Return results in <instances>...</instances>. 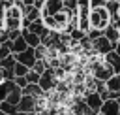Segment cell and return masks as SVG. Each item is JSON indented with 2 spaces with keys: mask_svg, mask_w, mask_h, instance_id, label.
Listing matches in <instances>:
<instances>
[{
  "mask_svg": "<svg viewBox=\"0 0 120 115\" xmlns=\"http://www.w3.org/2000/svg\"><path fill=\"white\" fill-rule=\"evenodd\" d=\"M103 34L112 41V43H116L118 40H120V30L116 28V26H112V25H109V26H105V30H103Z\"/></svg>",
  "mask_w": 120,
  "mask_h": 115,
  "instance_id": "e0dca14e",
  "label": "cell"
},
{
  "mask_svg": "<svg viewBox=\"0 0 120 115\" xmlns=\"http://www.w3.org/2000/svg\"><path fill=\"white\" fill-rule=\"evenodd\" d=\"M0 45H2V41H0Z\"/></svg>",
  "mask_w": 120,
  "mask_h": 115,
  "instance_id": "cb8c5ba5",
  "label": "cell"
},
{
  "mask_svg": "<svg viewBox=\"0 0 120 115\" xmlns=\"http://www.w3.org/2000/svg\"><path fill=\"white\" fill-rule=\"evenodd\" d=\"M82 100H84L86 106L90 107L92 115H98V113H99V107H101V104H103V98H101V94H99L98 90H86Z\"/></svg>",
  "mask_w": 120,
  "mask_h": 115,
  "instance_id": "52a82bcc",
  "label": "cell"
},
{
  "mask_svg": "<svg viewBox=\"0 0 120 115\" xmlns=\"http://www.w3.org/2000/svg\"><path fill=\"white\" fill-rule=\"evenodd\" d=\"M13 81H15V85H17V87H21V89L28 85V79H26V75H15V79H13Z\"/></svg>",
  "mask_w": 120,
  "mask_h": 115,
  "instance_id": "44dd1931",
  "label": "cell"
},
{
  "mask_svg": "<svg viewBox=\"0 0 120 115\" xmlns=\"http://www.w3.org/2000/svg\"><path fill=\"white\" fill-rule=\"evenodd\" d=\"M112 74H114V70L111 68L109 62H105V58H103V60H96V62L92 64V75H94L96 79L107 81Z\"/></svg>",
  "mask_w": 120,
  "mask_h": 115,
  "instance_id": "5b68a950",
  "label": "cell"
},
{
  "mask_svg": "<svg viewBox=\"0 0 120 115\" xmlns=\"http://www.w3.org/2000/svg\"><path fill=\"white\" fill-rule=\"evenodd\" d=\"M109 25H111V13H109L107 6L90 8V26L92 28L105 30V26H109Z\"/></svg>",
  "mask_w": 120,
  "mask_h": 115,
  "instance_id": "7a4b0ae2",
  "label": "cell"
},
{
  "mask_svg": "<svg viewBox=\"0 0 120 115\" xmlns=\"http://www.w3.org/2000/svg\"><path fill=\"white\" fill-rule=\"evenodd\" d=\"M15 60H19V62L26 64L28 68H32V66H34V62L38 60V57H36V49L28 45L26 49H22V51L15 53Z\"/></svg>",
  "mask_w": 120,
  "mask_h": 115,
  "instance_id": "ba28073f",
  "label": "cell"
},
{
  "mask_svg": "<svg viewBox=\"0 0 120 115\" xmlns=\"http://www.w3.org/2000/svg\"><path fill=\"white\" fill-rule=\"evenodd\" d=\"M4 26L8 30L22 28V0H15L13 4L8 6L6 17H4Z\"/></svg>",
  "mask_w": 120,
  "mask_h": 115,
  "instance_id": "6da1fadb",
  "label": "cell"
},
{
  "mask_svg": "<svg viewBox=\"0 0 120 115\" xmlns=\"http://www.w3.org/2000/svg\"><path fill=\"white\" fill-rule=\"evenodd\" d=\"M26 47H28V43H26V40L22 38V34L17 36L15 40H11V51H13V55L19 53V51H22V49H26Z\"/></svg>",
  "mask_w": 120,
  "mask_h": 115,
  "instance_id": "2e32d148",
  "label": "cell"
},
{
  "mask_svg": "<svg viewBox=\"0 0 120 115\" xmlns=\"http://www.w3.org/2000/svg\"><path fill=\"white\" fill-rule=\"evenodd\" d=\"M28 66L26 64H22V62H19V60H15V66H13V72H15V75H26L28 74Z\"/></svg>",
  "mask_w": 120,
  "mask_h": 115,
  "instance_id": "d6986e66",
  "label": "cell"
},
{
  "mask_svg": "<svg viewBox=\"0 0 120 115\" xmlns=\"http://www.w3.org/2000/svg\"><path fill=\"white\" fill-rule=\"evenodd\" d=\"M101 115H120V104L116 98H105L101 107H99Z\"/></svg>",
  "mask_w": 120,
  "mask_h": 115,
  "instance_id": "9c48e42d",
  "label": "cell"
},
{
  "mask_svg": "<svg viewBox=\"0 0 120 115\" xmlns=\"http://www.w3.org/2000/svg\"><path fill=\"white\" fill-rule=\"evenodd\" d=\"M39 87L43 89V92H49V90H52L56 87V72L51 66H47L45 72H41V75H39Z\"/></svg>",
  "mask_w": 120,
  "mask_h": 115,
  "instance_id": "8992f818",
  "label": "cell"
},
{
  "mask_svg": "<svg viewBox=\"0 0 120 115\" xmlns=\"http://www.w3.org/2000/svg\"><path fill=\"white\" fill-rule=\"evenodd\" d=\"M105 85H107V90H112V92H118V94H120V72L112 74V75L105 81Z\"/></svg>",
  "mask_w": 120,
  "mask_h": 115,
  "instance_id": "4fadbf2b",
  "label": "cell"
},
{
  "mask_svg": "<svg viewBox=\"0 0 120 115\" xmlns=\"http://www.w3.org/2000/svg\"><path fill=\"white\" fill-rule=\"evenodd\" d=\"M107 0H90V8H96V6H105Z\"/></svg>",
  "mask_w": 120,
  "mask_h": 115,
  "instance_id": "7402d4cb",
  "label": "cell"
},
{
  "mask_svg": "<svg viewBox=\"0 0 120 115\" xmlns=\"http://www.w3.org/2000/svg\"><path fill=\"white\" fill-rule=\"evenodd\" d=\"M15 87H17V85H15L13 79H2V81H0V102L6 100V98H8V92H9L11 89H15Z\"/></svg>",
  "mask_w": 120,
  "mask_h": 115,
  "instance_id": "5bb4252c",
  "label": "cell"
},
{
  "mask_svg": "<svg viewBox=\"0 0 120 115\" xmlns=\"http://www.w3.org/2000/svg\"><path fill=\"white\" fill-rule=\"evenodd\" d=\"M112 49H114V43H112L105 34H101V36H98L96 40H92V53H96V55H99V57L107 55V53L112 51Z\"/></svg>",
  "mask_w": 120,
  "mask_h": 115,
  "instance_id": "277c9868",
  "label": "cell"
},
{
  "mask_svg": "<svg viewBox=\"0 0 120 115\" xmlns=\"http://www.w3.org/2000/svg\"><path fill=\"white\" fill-rule=\"evenodd\" d=\"M21 34H22V38L26 40V43H28L30 47H36V45H39V43H41V36H38L36 32L28 30L26 26H22V28H21Z\"/></svg>",
  "mask_w": 120,
  "mask_h": 115,
  "instance_id": "8fae6325",
  "label": "cell"
},
{
  "mask_svg": "<svg viewBox=\"0 0 120 115\" xmlns=\"http://www.w3.org/2000/svg\"><path fill=\"white\" fill-rule=\"evenodd\" d=\"M103 58H105V62H109L111 64V68L114 70V74L116 72H120V55L112 49V51H109L107 55H103Z\"/></svg>",
  "mask_w": 120,
  "mask_h": 115,
  "instance_id": "7c38bea8",
  "label": "cell"
},
{
  "mask_svg": "<svg viewBox=\"0 0 120 115\" xmlns=\"http://www.w3.org/2000/svg\"><path fill=\"white\" fill-rule=\"evenodd\" d=\"M15 113H19V109H17L15 104H11L8 100L0 102V115H15Z\"/></svg>",
  "mask_w": 120,
  "mask_h": 115,
  "instance_id": "9a60e30c",
  "label": "cell"
},
{
  "mask_svg": "<svg viewBox=\"0 0 120 115\" xmlns=\"http://www.w3.org/2000/svg\"><path fill=\"white\" fill-rule=\"evenodd\" d=\"M64 8V0H43L41 15H52Z\"/></svg>",
  "mask_w": 120,
  "mask_h": 115,
  "instance_id": "30bf717a",
  "label": "cell"
},
{
  "mask_svg": "<svg viewBox=\"0 0 120 115\" xmlns=\"http://www.w3.org/2000/svg\"><path fill=\"white\" fill-rule=\"evenodd\" d=\"M6 2H9V4H13V2H15V0H6Z\"/></svg>",
  "mask_w": 120,
  "mask_h": 115,
  "instance_id": "603a6c76",
  "label": "cell"
},
{
  "mask_svg": "<svg viewBox=\"0 0 120 115\" xmlns=\"http://www.w3.org/2000/svg\"><path fill=\"white\" fill-rule=\"evenodd\" d=\"M39 75L41 74H38L36 70H28V74H26V79H28V83H39Z\"/></svg>",
  "mask_w": 120,
  "mask_h": 115,
  "instance_id": "ffe728a7",
  "label": "cell"
},
{
  "mask_svg": "<svg viewBox=\"0 0 120 115\" xmlns=\"http://www.w3.org/2000/svg\"><path fill=\"white\" fill-rule=\"evenodd\" d=\"M17 109H19V113H36L39 109V98L22 92V96L17 104Z\"/></svg>",
  "mask_w": 120,
  "mask_h": 115,
  "instance_id": "3957f363",
  "label": "cell"
},
{
  "mask_svg": "<svg viewBox=\"0 0 120 115\" xmlns=\"http://www.w3.org/2000/svg\"><path fill=\"white\" fill-rule=\"evenodd\" d=\"M21 96H22V89H21V87H15V89H11V90L8 92V98H6V100L17 106L19 100H21Z\"/></svg>",
  "mask_w": 120,
  "mask_h": 115,
  "instance_id": "ac0fdd59",
  "label": "cell"
}]
</instances>
